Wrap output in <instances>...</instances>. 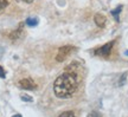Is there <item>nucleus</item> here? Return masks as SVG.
<instances>
[{
  "instance_id": "nucleus-15",
  "label": "nucleus",
  "mask_w": 128,
  "mask_h": 117,
  "mask_svg": "<svg viewBox=\"0 0 128 117\" xmlns=\"http://www.w3.org/2000/svg\"><path fill=\"white\" fill-rule=\"evenodd\" d=\"M12 117H22V115H14V116H12Z\"/></svg>"
},
{
  "instance_id": "nucleus-2",
  "label": "nucleus",
  "mask_w": 128,
  "mask_h": 117,
  "mask_svg": "<svg viewBox=\"0 0 128 117\" xmlns=\"http://www.w3.org/2000/svg\"><path fill=\"white\" fill-rule=\"evenodd\" d=\"M74 50L75 49H74V46H71V45H64V46H62V47H60L58 53H57V56H56V60H57V62H60V63L64 62Z\"/></svg>"
},
{
  "instance_id": "nucleus-3",
  "label": "nucleus",
  "mask_w": 128,
  "mask_h": 117,
  "mask_svg": "<svg viewBox=\"0 0 128 117\" xmlns=\"http://www.w3.org/2000/svg\"><path fill=\"white\" fill-rule=\"evenodd\" d=\"M115 44V40H112V41H108L107 44L102 45L101 47L95 50V54L96 56H100V57H108L112 52V49Z\"/></svg>"
},
{
  "instance_id": "nucleus-7",
  "label": "nucleus",
  "mask_w": 128,
  "mask_h": 117,
  "mask_svg": "<svg viewBox=\"0 0 128 117\" xmlns=\"http://www.w3.org/2000/svg\"><path fill=\"white\" fill-rule=\"evenodd\" d=\"M121 11H122V5H119V6H118L116 8L112 11V15H113V17L115 18V20H116V21H119V20H120L119 17H120V13H121Z\"/></svg>"
},
{
  "instance_id": "nucleus-11",
  "label": "nucleus",
  "mask_w": 128,
  "mask_h": 117,
  "mask_svg": "<svg viewBox=\"0 0 128 117\" xmlns=\"http://www.w3.org/2000/svg\"><path fill=\"white\" fill-rule=\"evenodd\" d=\"M7 5H8V1H7V0H0V11L4 9Z\"/></svg>"
},
{
  "instance_id": "nucleus-6",
  "label": "nucleus",
  "mask_w": 128,
  "mask_h": 117,
  "mask_svg": "<svg viewBox=\"0 0 128 117\" xmlns=\"http://www.w3.org/2000/svg\"><path fill=\"white\" fill-rule=\"evenodd\" d=\"M38 23H39V20H38V18H36V17H30V18H28L26 19V21H25V24H26L28 26H30V27L37 26Z\"/></svg>"
},
{
  "instance_id": "nucleus-10",
  "label": "nucleus",
  "mask_w": 128,
  "mask_h": 117,
  "mask_svg": "<svg viewBox=\"0 0 128 117\" xmlns=\"http://www.w3.org/2000/svg\"><path fill=\"white\" fill-rule=\"evenodd\" d=\"M126 78H127V72H124V75H122V77L120 78V81H119V85H124V82H126Z\"/></svg>"
},
{
  "instance_id": "nucleus-9",
  "label": "nucleus",
  "mask_w": 128,
  "mask_h": 117,
  "mask_svg": "<svg viewBox=\"0 0 128 117\" xmlns=\"http://www.w3.org/2000/svg\"><path fill=\"white\" fill-rule=\"evenodd\" d=\"M58 117H76L72 111H64L63 114H60Z\"/></svg>"
},
{
  "instance_id": "nucleus-13",
  "label": "nucleus",
  "mask_w": 128,
  "mask_h": 117,
  "mask_svg": "<svg viewBox=\"0 0 128 117\" xmlns=\"http://www.w3.org/2000/svg\"><path fill=\"white\" fill-rule=\"evenodd\" d=\"M88 117H101V115L98 113H96V111H92L88 115Z\"/></svg>"
},
{
  "instance_id": "nucleus-4",
  "label": "nucleus",
  "mask_w": 128,
  "mask_h": 117,
  "mask_svg": "<svg viewBox=\"0 0 128 117\" xmlns=\"http://www.w3.org/2000/svg\"><path fill=\"white\" fill-rule=\"evenodd\" d=\"M18 86L20 89H24V90H34V89H36V84H34L33 81L30 79V78L22 79V81L18 83Z\"/></svg>"
},
{
  "instance_id": "nucleus-1",
  "label": "nucleus",
  "mask_w": 128,
  "mask_h": 117,
  "mask_svg": "<svg viewBox=\"0 0 128 117\" xmlns=\"http://www.w3.org/2000/svg\"><path fill=\"white\" fill-rule=\"evenodd\" d=\"M78 86V77L76 72H63L54 83V92L58 98L71 97Z\"/></svg>"
},
{
  "instance_id": "nucleus-12",
  "label": "nucleus",
  "mask_w": 128,
  "mask_h": 117,
  "mask_svg": "<svg viewBox=\"0 0 128 117\" xmlns=\"http://www.w3.org/2000/svg\"><path fill=\"white\" fill-rule=\"evenodd\" d=\"M6 77V72L2 69V66H0V78H5Z\"/></svg>"
},
{
  "instance_id": "nucleus-14",
  "label": "nucleus",
  "mask_w": 128,
  "mask_h": 117,
  "mask_svg": "<svg viewBox=\"0 0 128 117\" xmlns=\"http://www.w3.org/2000/svg\"><path fill=\"white\" fill-rule=\"evenodd\" d=\"M22 1L26 2V4H32V2H33V0H22Z\"/></svg>"
},
{
  "instance_id": "nucleus-8",
  "label": "nucleus",
  "mask_w": 128,
  "mask_h": 117,
  "mask_svg": "<svg viewBox=\"0 0 128 117\" xmlns=\"http://www.w3.org/2000/svg\"><path fill=\"white\" fill-rule=\"evenodd\" d=\"M20 98L23 99L24 102H33V98H32L31 96L26 95V94H22L20 95Z\"/></svg>"
},
{
  "instance_id": "nucleus-5",
  "label": "nucleus",
  "mask_w": 128,
  "mask_h": 117,
  "mask_svg": "<svg viewBox=\"0 0 128 117\" xmlns=\"http://www.w3.org/2000/svg\"><path fill=\"white\" fill-rule=\"evenodd\" d=\"M94 21H95V24L98 27H104L106 23H107V19H106V17L103 14L97 13V14H95V17H94Z\"/></svg>"
}]
</instances>
